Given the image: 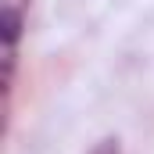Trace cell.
Here are the masks:
<instances>
[{"label": "cell", "instance_id": "cell-1", "mask_svg": "<svg viewBox=\"0 0 154 154\" xmlns=\"http://www.w3.org/2000/svg\"><path fill=\"white\" fill-rule=\"evenodd\" d=\"M25 14H29V0H4L0 32H4V93H7V100H11V86H14L18 43H22V29H25Z\"/></svg>", "mask_w": 154, "mask_h": 154}, {"label": "cell", "instance_id": "cell-2", "mask_svg": "<svg viewBox=\"0 0 154 154\" xmlns=\"http://www.w3.org/2000/svg\"><path fill=\"white\" fill-rule=\"evenodd\" d=\"M86 154H122V143H118L115 136H104L100 143H93V147H90Z\"/></svg>", "mask_w": 154, "mask_h": 154}]
</instances>
